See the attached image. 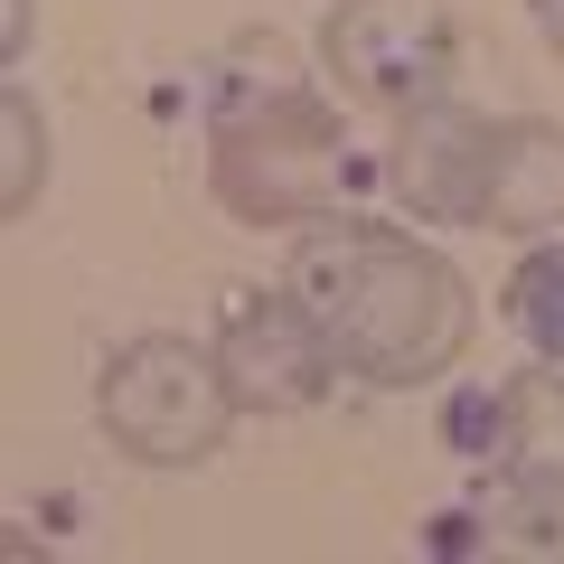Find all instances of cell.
Returning <instances> with one entry per match:
<instances>
[{"label":"cell","instance_id":"obj_1","mask_svg":"<svg viewBox=\"0 0 564 564\" xmlns=\"http://www.w3.org/2000/svg\"><path fill=\"white\" fill-rule=\"evenodd\" d=\"M282 292L321 321L339 377L367 386H433L470 348V282L433 245L367 217H321L282 263Z\"/></svg>","mask_w":564,"mask_h":564},{"label":"cell","instance_id":"obj_2","mask_svg":"<svg viewBox=\"0 0 564 564\" xmlns=\"http://www.w3.org/2000/svg\"><path fill=\"white\" fill-rule=\"evenodd\" d=\"M367 161L348 151L339 104L292 76V47L263 39V76H217L207 122V188L245 226H321L358 198Z\"/></svg>","mask_w":564,"mask_h":564},{"label":"cell","instance_id":"obj_3","mask_svg":"<svg viewBox=\"0 0 564 564\" xmlns=\"http://www.w3.org/2000/svg\"><path fill=\"white\" fill-rule=\"evenodd\" d=\"M236 386H226L217 348H188L170 339V329H141V339H122L113 358H104L95 377V423L104 443L122 452V462L141 470H198L226 452V433H236Z\"/></svg>","mask_w":564,"mask_h":564},{"label":"cell","instance_id":"obj_4","mask_svg":"<svg viewBox=\"0 0 564 564\" xmlns=\"http://www.w3.org/2000/svg\"><path fill=\"white\" fill-rule=\"evenodd\" d=\"M321 57L348 95L386 104V113L443 104L462 76V39H452L443 0H339L321 29Z\"/></svg>","mask_w":564,"mask_h":564},{"label":"cell","instance_id":"obj_5","mask_svg":"<svg viewBox=\"0 0 564 564\" xmlns=\"http://www.w3.org/2000/svg\"><path fill=\"white\" fill-rule=\"evenodd\" d=\"M217 367L245 414H311L329 395V377H339L321 321L292 292H236L217 321Z\"/></svg>","mask_w":564,"mask_h":564},{"label":"cell","instance_id":"obj_6","mask_svg":"<svg viewBox=\"0 0 564 564\" xmlns=\"http://www.w3.org/2000/svg\"><path fill=\"white\" fill-rule=\"evenodd\" d=\"M489 141H499V122L470 113V104H414V113H395V151H386V180H395V198L414 207L423 226H480L489 207Z\"/></svg>","mask_w":564,"mask_h":564},{"label":"cell","instance_id":"obj_7","mask_svg":"<svg viewBox=\"0 0 564 564\" xmlns=\"http://www.w3.org/2000/svg\"><path fill=\"white\" fill-rule=\"evenodd\" d=\"M480 226H499V236H545V226H564V122H536V113L499 122Z\"/></svg>","mask_w":564,"mask_h":564},{"label":"cell","instance_id":"obj_8","mask_svg":"<svg viewBox=\"0 0 564 564\" xmlns=\"http://www.w3.org/2000/svg\"><path fill=\"white\" fill-rule=\"evenodd\" d=\"M489 470L564 489V377H555V358L499 386V423H489Z\"/></svg>","mask_w":564,"mask_h":564},{"label":"cell","instance_id":"obj_9","mask_svg":"<svg viewBox=\"0 0 564 564\" xmlns=\"http://www.w3.org/2000/svg\"><path fill=\"white\" fill-rule=\"evenodd\" d=\"M470 527L480 536L470 545H489V555H564V489H545V480H489V499L470 508Z\"/></svg>","mask_w":564,"mask_h":564},{"label":"cell","instance_id":"obj_10","mask_svg":"<svg viewBox=\"0 0 564 564\" xmlns=\"http://www.w3.org/2000/svg\"><path fill=\"white\" fill-rule=\"evenodd\" d=\"M508 321H518V339L536 348V358L564 367V245H536V254L508 273Z\"/></svg>","mask_w":564,"mask_h":564},{"label":"cell","instance_id":"obj_11","mask_svg":"<svg viewBox=\"0 0 564 564\" xmlns=\"http://www.w3.org/2000/svg\"><path fill=\"white\" fill-rule=\"evenodd\" d=\"M0 132H10V180H0V217H29L47 188V122L39 104H29V85H10L0 95Z\"/></svg>","mask_w":564,"mask_h":564},{"label":"cell","instance_id":"obj_12","mask_svg":"<svg viewBox=\"0 0 564 564\" xmlns=\"http://www.w3.org/2000/svg\"><path fill=\"white\" fill-rule=\"evenodd\" d=\"M0 57L10 66L29 57V0H0Z\"/></svg>","mask_w":564,"mask_h":564},{"label":"cell","instance_id":"obj_13","mask_svg":"<svg viewBox=\"0 0 564 564\" xmlns=\"http://www.w3.org/2000/svg\"><path fill=\"white\" fill-rule=\"evenodd\" d=\"M527 20H536L545 47H564V0H527Z\"/></svg>","mask_w":564,"mask_h":564}]
</instances>
